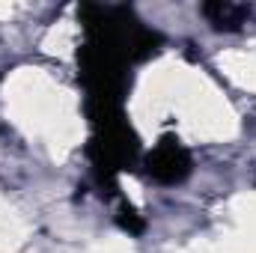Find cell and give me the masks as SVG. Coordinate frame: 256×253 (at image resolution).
Here are the masks:
<instances>
[{
	"label": "cell",
	"mask_w": 256,
	"mask_h": 253,
	"mask_svg": "<svg viewBox=\"0 0 256 253\" xmlns=\"http://www.w3.org/2000/svg\"><path fill=\"white\" fill-rule=\"evenodd\" d=\"M202 15L206 21L214 27V30H238L248 15H250V6L244 3H202Z\"/></svg>",
	"instance_id": "obj_2"
},
{
	"label": "cell",
	"mask_w": 256,
	"mask_h": 253,
	"mask_svg": "<svg viewBox=\"0 0 256 253\" xmlns=\"http://www.w3.org/2000/svg\"><path fill=\"white\" fill-rule=\"evenodd\" d=\"M146 170L158 185H179L191 176V155L176 137H161L146 158Z\"/></svg>",
	"instance_id": "obj_1"
}]
</instances>
